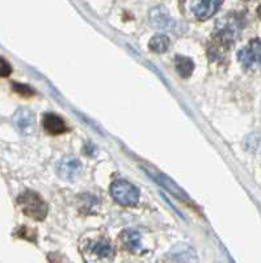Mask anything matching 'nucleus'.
Returning <instances> with one entry per match:
<instances>
[{
  "instance_id": "nucleus-4",
  "label": "nucleus",
  "mask_w": 261,
  "mask_h": 263,
  "mask_svg": "<svg viewBox=\"0 0 261 263\" xmlns=\"http://www.w3.org/2000/svg\"><path fill=\"white\" fill-rule=\"evenodd\" d=\"M237 32H239V27L236 21L232 17H226L218 21L217 28H215V37L223 45H231L236 39Z\"/></svg>"
},
{
  "instance_id": "nucleus-2",
  "label": "nucleus",
  "mask_w": 261,
  "mask_h": 263,
  "mask_svg": "<svg viewBox=\"0 0 261 263\" xmlns=\"http://www.w3.org/2000/svg\"><path fill=\"white\" fill-rule=\"evenodd\" d=\"M110 195L118 204L125 206L137 205L139 201V190L126 180H116L110 185Z\"/></svg>"
},
{
  "instance_id": "nucleus-15",
  "label": "nucleus",
  "mask_w": 261,
  "mask_h": 263,
  "mask_svg": "<svg viewBox=\"0 0 261 263\" xmlns=\"http://www.w3.org/2000/svg\"><path fill=\"white\" fill-rule=\"evenodd\" d=\"M244 147L251 153L261 152V135L260 133H252L246 137L244 141Z\"/></svg>"
},
{
  "instance_id": "nucleus-14",
  "label": "nucleus",
  "mask_w": 261,
  "mask_h": 263,
  "mask_svg": "<svg viewBox=\"0 0 261 263\" xmlns=\"http://www.w3.org/2000/svg\"><path fill=\"white\" fill-rule=\"evenodd\" d=\"M149 46L150 50L154 53H164L169 48V39L164 34H157V36L152 37Z\"/></svg>"
},
{
  "instance_id": "nucleus-11",
  "label": "nucleus",
  "mask_w": 261,
  "mask_h": 263,
  "mask_svg": "<svg viewBox=\"0 0 261 263\" xmlns=\"http://www.w3.org/2000/svg\"><path fill=\"white\" fill-rule=\"evenodd\" d=\"M87 250L91 254L100 258H109L113 255V246L112 243L105 238H98L96 241L87 243Z\"/></svg>"
},
{
  "instance_id": "nucleus-3",
  "label": "nucleus",
  "mask_w": 261,
  "mask_h": 263,
  "mask_svg": "<svg viewBox=\"0 0 261 263\" xmlns=\"http://www.w3.org/2000/svg\"><path fill=\"white\" fill-rule=\"evenodd\" d=\"M237 60L247 69H256L261 66V41L253 40L249 42V45L239 50Z\"/></svg>"
},
{
  "instance_id": "nucleus-18",
  "label": "nucleus",
  "mask_w": 261,
  "mask_h": 263,
  "mask_svg": "<svg viewBox=\"0 0 261 263\" xmlns=\"http://www.w3.org/2000/svg\"><path fill=\"white\" fill-rule=\"evenodd\" d=\"M257 15L260 16V18H261V6L258 7V9H257Z\"/></svg>"
},
{
  "instance_id": "nucleus-10",
  "label": "nucleus",
  "mask_w": 261,
  "mask_h": 263,
  "mask_svg": "<svg viewBox=\"0 0 261 263\" xmlns=\"http://www.w3.org/2000/svg\"><path fill=\"white\" fill-rule=\"evenodd\" d=\"M42 125H44L45 130L50 133V135H62L67 130L65 121L54 114L45 115L44 119H42Z\"/></svg>"
},
{
  "instance_id": "nucleus-13",
  "label": "nucleus",
  "mask_w": 261,
  "mask_h": 263,
  "mask_svg": "<svg viewBox=\"0 0 261 263\" xmlns=\"http://www.w3.org/2000/svg\"><path fill=\"white\" fill-rule=\"evenodd\" d=\"M175 65H176V70H177L178 74L183 77V78H188L190 77L194 70V63L190 58L184 57V55H177L175 60Z\"/></svg>"
},
{
  "instance_id": "nucleus-5",
  "label": "nucleus",
  "mask_w": 261,
  "mask_h": 263,
  "mask_svg": "<svg viewBox=\"0 0 261 263\" xmlns=\"http://www.w3.org/2000/svg\"><path fill=\"white\" fill-rule=\"evenodd\" d=\"M222 0H190V12L198 20H208L220 7Z\"/></svg>"
},
{
  "instance_id": "nucleus-9",
  "label": "nucleus",
  "mask_w": 261,
  "mask_h": 263,
  "mask_svg": "<svg viewBox=\"0 0 261 263\" xmlns=\"http://www.w3.org/2000/svg\"><path fill=\"white\" fill-rule=\"evenodd\" d=\"M13 121L23 133H32L34 128V116L29 109H25V108H21L16 112Z\"/></svg>"
},
{
  "instance_id": "nucleus-7",
  "label": "nucleus",
  "mask_w": 261,
  "mask_h": 263,
  "mask_svg": "<svg viewBox=\"0 0 261 263\" xmlns=\"http://www.w3.org/2000/svg\"><path fill=\"white\" fill-rule=\"evenodd\" d=\"M150 23L154 28L162 30H169L175 27V21L173 18L169 16V13L167 12V9H164L163 7H155L150 11Z\"/></svg>"
},
{
  "instance_id": "nucleus-8",
  "label": "nucleus",
  "mask_w": 261,
  "mask_h": 263,
  "mask_svg": "<svg viewBox=\"0 0 261 263\" xmlns=\"http://www.w3.org/2000/svg\"><path fill=\"white\" fill-rule=\"evenodd\" d=\"M146 171H147V174H150L152 178L155 179V182L159 183V184H162L164 187V189L168 190L171 194L175 195L176 197H178V199H181V200H185V201H189V199H188L187 194H185L183 190L178 187L176 183H173L172 179H169L168 177H166L164 174H160V173H152L151 170H149V168H146Z\"/></svg>"
},
{
  "instance_id": "nucleus-16",
  "label": "nucleus",
  "mask_w": 261,
  "mask_h": 263,
  "mask_svg": "<svg viewBox=\"0 0 261 263\" xmlns=\"http://www.w3.org/2000/svg\"><path fill=\"white\" fill-rule=\"evenodd\" d=\"M13 90L16 91L17 93H20V95L23 96H30L33 95V90L30 88L28 84H20V83H13Z\"/></svg>"
},
{
  "instance_id": "nucleus-17",
  "label": "nucleus",
  "mask_w": 261,
  "mask_h": 263,
  "mask_svg": "<svg viewBox=\"0 0 261 263\" xmlns=\"http://www.w3.org/2000/svg\"><path fill=\"white\" fill-rule=\"evenodd\" d=\"M11 72H12L11 65L6 60L0 58V77H8Z\"/></svg>"
},
{
  "instance_id": "nucleus-1",
  "label": "nucleus",
  "mask_w": 261,
  "mask_h": 263,
  "mask_svg": "<svg viewBox=\"0 0 261 263\" xmlns=\"http://www.w3.org/2000/svg\"><path fill=\"white\" fill-rule=\"evenodd\" d=\"M17 204L24 215L36 221H42L48 215V205L44 199L34 191H25L24 194H21L17 199Z\"/></svg>"
},
{
  "instance_id": "nucleus-6",
  "label": "nucleus",
  "mask_w": 261,
  "mask_h": 263,
  "mask_svg": "<svg viewBox=\"0 0 261 263\" xmlns=\"http://www.w3.org/2000/svg\"><path fill=\"white\" fill-rule=\"evenodd\" d=\"M82 170V163L81 161L76 158V157L67 156L65 158H62L56 166V171H58V175H59L62 179L69 180L72 182L75 180V178L81 174Z\"/></svg>"
},
{
  "instance_id": "nucleus-12",
  "label": "nucleus",
  "mask_w": 261,
  "mask_h": 263,
  "mask_svg": "<svg viewBox=\"0 0 261 263\" xmlns=\"http://www.w3.org/2000/svg\"><path fill=\"white\" fill-rule=\"evenodd\" d=\"M121 239L125 248L130 251H134V253H135V251H139L140 248H142L140 236L138 232H135V230H125L121 236Z\"/></svg>"
}]
</instances>
